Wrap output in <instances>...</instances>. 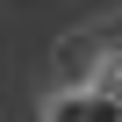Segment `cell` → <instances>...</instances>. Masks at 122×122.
Here are the masks:
<instances>
[{
  "label": "cell",
  "instance_id": "obj_2",
  "mask_svg": "<svg viewBox=\"0 0 122 122\" xmlns=\"http://www.w3.org/2000/svg\"><path fill=\"white\" fill-rule=\"evenodd\" d=\"M101 65H108V43H101L93 29H79V36L57 43V86H93Z\"/></svg>",
  "mask_w": 122,
  "mask_h": 122
},
{
  "label": "cell",
  "instance_id": "obj_1",
  "mask_svg": "<svg viewBox=\"0 0 122 122\" xmlns=\"http://www.w3.org/2000/svg\"><path fill=\"white\" fill-rule=\"evenodd\" d=\"M36 122H122V101L101 93V86H57Z\"/></svg>",
  "mask_w": 122,
  "mask_h": 122
}]
</instances>
